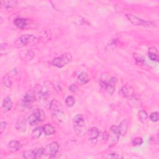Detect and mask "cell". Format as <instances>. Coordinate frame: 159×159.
<instances>
[{
  "mask_svg": "<svg viewBox=\"0 0 159 159\" xmlns=\"http://www.w3.org/2000/svg\"><path fill=\"white\" fill-rule=\"evenodd\" d=\"M116 78L108 74L103 73L99 79V83L101 88L109 94H112L115 91Z\"/></svg>",
  "mask_w": 159,
  "mask_h": 159,
  "instance_id": "1",
  "label": "cell"
},
{
  "mask_svg": "<svg viewBox=\"0 0 159 159\" xmlns=\"http://www.w3.org/2000/svg\"><path fill=\"white\" fill-rule=\"evenodd\" d=\"M73 125L74 131L78 137H83L86 134V126L84 117L81 114H78L73 118Z\"/></svg>",
  "mask_w": 159,
  "mask_h": 159,
  "instance_id": "2",
  "label": "cell"
},
{
  "mask_svg": "<svg viewBox=\"0 0 159 159\" xmlns=\"http://www.w3.org/2000/svg\"><path fill=\"white\" fill-rule=\"evenodd\" d=\"M38 39L36 37L30 34H23L20 37H19L14 42L15 47L19 48L28 44L35 43Z\"/></svg>",
  "mask_w": 159,
  "mask_h": 159,
  "instance_id": "3",
  "label": "cell"
},
{
  "mask_svg": "<svg viewBox=\"0 0 159 159\" xmlns=\"http://www.w3.org/2000/svg\"><path fill=\"white\" fill-rule=\"evenodd\" d=\"M45 119V114L42 109L39 108L35 109L32 113L28 117V122L31 125H37L39 122H42Z\"/></svg>",
  "mask_w": 159,
  "mask_h": 159,
  "instance_id": "4",
  "label": "cell"
},
{
  "mask_svg": "<svg viewBox=\"0 0 159 159\" xmlns=\"http://www.w3.org/2000/svg\"><path fill=\"white\" fill-rule=\"evenodd\" d=\"M71 59L72 57L70 53H63L60 57L55 58L53 60L52 64L58 68H62L65 65L70 63Z\"/></svg>",
  "mask_w": 159,
  "mask_h": 159,
  "instance_id": "5",
  "label": "cell"
},
{
  "mask_svg": "<svg viewBox=\"0 0 159 159\" xmlns=\"http://www.w3.org/2000/svg\"><path fill=\"white\" fill-rule=\"evenodd\" d=\"M127 19L133 24L135 25H143V26H147V27H155V23L152 21H147L144 20L135 16H134L132 14H127L125 15Z\"/></svg>",
  "mask_w": 159,
  "mask_h": 159,
  "instance_id": "6",
  "label": "cell"
},
{
  "mask_svg": "<svg viewBox=\"0 0 159 159\" xmlns=\"http://www.w3.org/2000/svg\"><path fill=\"white\" fill-rule=\"evenodd\" d=\"M120 132L117 125H112L110 128L109 133L108 134V138L107 142H109V145H115L119 140Z\"/></svg>",
  "mask_w": 159,
  "mask_h": 159,
  "instance_id": "7",
  "label": "cell"
},
{
  "mask_svg": "<svg viewBox=\"0 0 159 159\" xmlns=\"http://www.w3.org/2000/svg\"><path fill=\"white\" fill-rule=\"evenodd\" d=\"M59 148V144L56 142H53L44 148V155L48 156L50 158L54 157L58 152Z\"/></svg>",
  "mask_w": 159,
  "mask_h": 159,
  "instance_id": "8",
  "label": "cell"
},
{
  "mask_svg": "<svg viewBox=\"0 0 159 159\" xmlns=\"http://www.w3.org/2000/svg\"><path fill=\"white\" fill-rule=\"evenodd\" d=\"M49 109L52 114L54 116H58L60 114H63V107L59 101L55 99L51 101L49 104Z\"/></svg>",
  "mask_w": 159,
  "mask_h": 159,
  "instance_id": "9",
  "label": "cell"
},
{
  "mask_svg": "<svg viewBox=\"0 0 159 159\" xmlns=\"http://www.w3.org/2000/svg\"><path fill=\"white\" fill-rule=\"evenodd\" d=\"M88 134V141L89 142V144H93V145H95L98 142V137L101 135L100 131L97 127H93L89 130Z\"/></svg>",
  "mask_w": 159,
  "mask_h": 159,
  "instance_id": "10",
  "label": "cell"
},
{
  "mask_svg": "<svg viewBox=\"0 0 159 159\" xmlns=\"http://www.w3.org/2000/svg\"><path fill=\"white\" fill-rule=\"evenodd\" d=\"M67 20L76 25H82L87 24L86 20L79 15H71L67 17Z\"/></svg>",
  "mask_w": 159,
  "mask_h": 159,
  "instance_id": "11",
  "label": "cell"
},
{
  "mask_svg": "<svg viewBox=\"0 0 159 159\" xmlns=\"http://www.w3.org/2000/svg\"><path fill=\"white\" fill-rule=\"evenodd\" d=\"M35 99L33 93H27L22 98V104L25 107H30Z\"/></svg>",
  "mask_w": 159,
  "mask_h": 159,
  "instance_id": "12",
  "label": "cell"
},
{
  "mask_svg": "<svg viewBox=\"0 0 159 159\" xmlns=\"http://www.w3.org/2000/svg\"><path fill=\"white\" fill-rule=\"evenodd\" d=\"M14 25L20 29H25L29 24V20L26 19L24 18H16L14 20Z\"/></svg>",
  "mask_w": 159,
  "mask_h": 159,
  "instance_id": "13",
  "label": "cell"
},
{
  "mask_svg": "<svg viewBox=\"0 0 159 159\" xmlns=\"http://www.w3.org/2000/svg\"><path fill=\"white\" fill-rule=\"evenodd\" d=\"M12 102L11 101V99L9 96H6L4 98L2 101V107L3 109V111L4 112H7L11 110L12 107Z\"/></svg>",
  "mask_w": 159,
  "mask_h": 159,
  "instance_id": "14",
  "label": "cell"
},
{
  "mask_svg": "<svg viewBox=\"0 0 159 159\" xmlns=\"http://www.w3.org/2000/svg\"><path fill=\"white\" fill-rule=\"evenodd\" d=\"M148 58L153 61H158V50L155 47H152L148 49Z\"/></svg>",
  "mask_w": 159,
  "mask_h": 159,
  "instance_id": "15",
  "label": "cell"
},
{
  "mask_svg": "<svg viewBox=\"0 0 159 159\" xmlns=\"http://www.w3.org/2000/svg\"><path fill=\"white\" fill-rule=\"evenodd\" d=\"M76 81L80 85L86 84L89 81V77L88 74L85 72L80 73L76 78Z\"/></svg>",
  "mask_w": 159,
  "mask_h": 159,
  "instance_id": "16",
  "label": "cell"
},
{
  "mask_svg": "<svg viewBox=\"0 0 159 159\" xmlns=\"http://www.w3.org/2000/svg\"><path fill=\"white\" fill-rule=\"evenodd\" d=\"M7 147H8V150L10 152L14 153V152H16L17 150H19V149L20 147V144L17 140H11V142H9Z\"/></svg>",
  "mask_w": 159,
  "mask_h": 159,
  "instance_id": "17",
  "label": "cell"
},
{
  "mask_svg": "<svg viewBox=\"0 0 159 159\" xmlns=\"http://www.w3.org/2000/svg\"><path fill=\"white\" fill-rule=\"evenodd\" d=\"M12 50V48L11 45L7 43H2L1 44L0 47V53L1 55H6Z\"/></svg>",
  "mask_w": 159,
  "mask_h": 159,
  "instance_id": "18",
  "label": "cell"
},
{
  "mask_svg": "<svg viewBox=\"0 0 159 159\" xmlns=\"http://www.w3.org/2000/svg\"><path fill=\"white\" fill-rule=\"evenodd\" d=\"M117 126L120 132V135L121 136H124L127 131V126H128L127 121L126 120V119H123L122 121H120L119 125Z\"/></svg>",
  "mask_w": 159,
  "mask_h": 159,
  "instance_id": "19",
  "label": "cell"
},
{
  "mask_svg": "<svg viewBox=\"0 0 159 159\" xmlns=\"http://www.w3.org/2000/svg\"><path fill=\"white\" fill-rule=\"evenodd\" d=\"M16 129L19 132H24L26 130V123L24 119H19L16 122Z\"/></svg>",
  "mask_w": 159,
  "mask_h": 159,
  "instance_id": "20",
  "label": "cell"
},
{
  "mask_svg": "<svg viewBox=\"0 0 159 159\" xmlns=\"http://www.w3.org/2000/svg\"><path fill=\"white\" fill-rule=\"evenodd\" d=\"M134 89L131 86H124L121 88V93L124 97L129 98L134 94Z\"/></svg>",
  "mask_w": 159,
  "mask_h": 159,
  "instance_id": "21",
  "label": "cell"
},
{
  "mask_svg": "<svg viewBox=\"0 0 159 159\" xmlns=\"http://www.w3.org/2000/svg\"><path fill=\"white\" fill-rule=\"evenodd\" d=\"M129 104L133 107H140L142 105V102H140V99L134 96L133 95L129 97Z\"/></svg>",
  "mask_w": 159,
  "mask_h": 159,
  "instance_id": "22",
  "label": "cell"
},
{
  "mask_svg": "<svg viewBox=\"0 0 159 159\" xmlns=\"http://www.w3.org/2000/svg\"><path fill=\"white\" fill-rule=\"evenodd\" d=\"M42 128V130H43V133L46 135H52L55 132V128L52 125H50L49 124H47L44 125Z\"/></svg>",
  "mask_w": 159,
  "mask_h": 159,
  "instance_id": "23",
  "label": "cell"
},
{
  "mask_svg": "<svg viewBox=\"0 0 159 159\" xmlns=\"http://www.w3.org/2000/svg\"><path fill=\"white\" fill-rule=\"evenodd\" d=\"M135 63L139 65H143L145 62V58L143 55L138 53H134L133 54Z\"/></svg>",
  "mask_w": 159,
  "mask_h": 159,
  "instance_id": "24",
  "label": "cell"
},
{
  "mask_svg": "<svg viewBox=\"0 0 159 159\" xmlns=\"http://www.w3.org/2000/svg\"><path fill=\"white\" fill-rule=\"evenodd\" d=\"M138 118L141 122L145 123L148 118V114L145 111L140 110L138 113Z\"/></svg>",
  "mask_w": 159,
  "mask_h": 159,
  "instance_id": "25",
  "label": "cell"
},
{
  "mask_svg": "<svg viewBox=\"0 0 159 159\" xmlns=\"http://www.w3.org/2000/svg\"><path fill=\"white\" fill-rule=\"evenodd\" d=\"M16 1H1V6L6 8H10L14 7L16 5Z\"/></svg>",
  "mask_w": 159,
  "mask_h": 159,
  "instance_id": "26",
  "label": "cell"
},
{
  "mask_svg": "<svg viewBox=\"0 0 159 159\" xmlns=\"http://www.w3.org/2000/svg\"><path fill=\"white\" fill-rule=\"evenodd\" d=\"M42 132L43 130L42 127H36L32 130L31 135L34 139H38L41 136Z\"/></svg>",
  "mask_w": 159,
  "mask_h": 159,
  "instance_id": "27",
  "label": "cell"
},
{
  "mask_svg": "<svg viewBox=\"0 0 159 159\" xmlns=\"http://www.w3.org/2000/svg\"><path fill=\"white\" fill-rule=\"evenodd\" d=\"M22 156L26 159H35V154L34 150H25L22 152Z\"/></svg>",
  "mask_w": 159,
  "mask_h": 159,
  "instance_id": "28",
  "label": "cell"
},
{
  "mask_svg": "<svg viewBox=\"0 0 159 159\" xmlns=\"http://www.w3.org/2000/svg\"><path fill=\"white\" fill-rule=\"evenodd\" d=\"M34 152L35 154V159L40 158L44 155V148H35L34 149Z\"/></svg>",
  "mask_w": 159,
  "mask_h": 159,
  "instance_id": "29",
  "label": "cell"
},
{
  "mask_svg": "<svg viewBox=\"0 0 159 159\" xmlns=\"http://www.w3.org/2000/svg\"><path fill=\"white\" fill-rule=\"evenodd\" d=\"M65 103L68 107H72L75 103V99L73 96H68L65 99Z\"/></svg>",
  "mask_w": 159,
  "mask_h": 159,
  "instance_id": "30",
  "label": "cell"
},
{
  "mask_svg": "<svg viewBox=\"0 0 159 159\" xmlns=\"http://www.w3.org/2000/svg\"><path fill=\"white\" fill-rule=\"evenodd\" d=\"M2 82L4 83V84L6 86V87H11L12 85V81L11 80V76L9 75H6V76H4L2 78Z\"/></svg>",
  "mask_w": 159,
  "mask_h": 159,
  "instance_id": "31",
  "label": "cell"
},
{
  "mask_svg": "<svg viewBox=\"0 0 159 159\" xmlns=\"http://www.w3.org/2000/svg\"><path fill=\"white\" fill-rule=\"evenodd\" d=\"M143 139L141 137H135V139H133V140L132 142V143L134 146H139V145H142L143 143Z\"/></svg>",
  "mask_w": 159,
  "mask_h": 159,
  "instance_id": "32",
  "label": "cell"
},
{
  "mask_svg": "<svg viewBox=\"0 0 159 159\" xmlns=\"http://www.w3.org/2000/svg\"><path fill=\"white\" fill-rule=\"evenodd\" d=\"M158 112H153L150 115V119L152 122H157L158 120Z\"/></svg>",
  "mask_w": 159,
  "mask_h": 159,
  "instance_id": "33",
  "label": "cell"
},
{
  "mask_svg": "<svg viewBox=\"0 0 159 159\" xmlns=\"http://www.w3.org/2000/svg\"><path fill=\"white\" fill-rule=\"evenodd\" d=\"M107 158H112V159H116V158H122V157H121L120 155L119 154H117L116 153H109L107 157Z\"/></svg>",
  "mask_w": 159,
  "mask_h": 159,
  "instance_id": "34",
  "label": "cell"
},
{
  "mask_svg": "<svg viewBox=\"0 0 159 159\" xmlns=\"http://www.w3.org/2000/svg\"><path fill=\"white\" fill-rule=\"evenodd\" d=\"M6 125L7 123L5 121H1V126H0V134H2L4 130H5L6 127Z\"/></svg>",
  "mask_w": 159,
  "mask_h": 159,
  "instance_id": "35",
  "label": "cell"
},
{
  "mask_svg": "<svg viewBox=\"0 0 159 159\" xmlns=\"http://www.w3.org/2000/svg\"><path fill=\"white\" fill-rule=\"evenodd\" d=\"M69 89H70V91L71 92H72V93H76V92L78 91V87H77L76 85L73 84H71V85L70 86Z\"/></svg>",
  "mask_w": 159,
  "mask_h": 159,
  "instance_id": "36",
  "label": "cell"
}]
</instances>
